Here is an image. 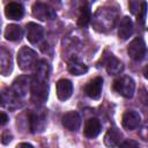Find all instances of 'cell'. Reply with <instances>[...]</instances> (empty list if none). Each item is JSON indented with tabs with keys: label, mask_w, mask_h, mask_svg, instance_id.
Masks as SVG:
<instances>
[{
	"label": "cell",
	"mask_w": 148,
	"mask_h": 148,
	"mask_svg": "<svg viewBox=\"0 0 148 148\" xmlns=\"http://www.w3.org/2000/svg\"><path fill=\"white\" fill-rule=\"evenodd\" d=\"M140 123H141V116L139 112H136L134 110H127L123 114L121 125L127 131H133V130L138 128Z\"/></svg>",
	"instance_id": "ba28073f"
},
{
	"label": "cell",
	"mask_w": 148,
	"mask_h": 148,
	"mask_svg": "<svg viewBox=\"0 0 148 148\" xmlns=\"http://www.w3.org/2000/svg\"><path fill=\"white\" fill-rule=\"evenodd\" d=\"M143 130H145V131H146V132H147V134H146V135H143V136H145V138H147V139H148V125H147V126H146V127H145V128H143Z\"/></svg>",
	"instance_id": "f1b7e54d"
},
{
	"label": "cell",
	"mask_w": 148,
	"mask_h": 148,
	"mask_svg": "<svg viewBox=\"0 0 148 148\" xmlns=\"http://www.w3.org/2000/svg\"><path fill=\"white\" fill-rule=\"evenodd\" d=\"M17 64L22 71L31 69L37 64V53L28 46H22L17 52Z\"/></svg>",
	"instance_id": "3957f363"
},
{
	"label": "cell",
	"mask_w": 148,
	"mask_h": 148,
	"mask_svg": "<svg viewBox=\"0 0 148 148\" xmlns=\"http://www.w3.org/2000/svg\"><path fill=\"white\" fill-rule=\"evenodd\" d=\"M127 52H128V56L133 60L141 61L147 57L148 49H147V45H146L145 40L141 37H136L127 46Z\"/></svg>",
	"instance_id": "277c9868"
},
{
	"label": "cell",
	"mask_w": 148,
	"mask_h": 148,
	"mask_svg": "<svg viewBox=\"0 0 148 148\" xmlns=\"http://www.w3.org/2000/svg\"><path fill=\"white\" fill-rule=\"evenodd\" d=\"M73 83L67 79H61L57 82V96L60 101H66L72 96Z\"/></svg>",
	"instance_id": "4fadbf2b"
},
{
	"label": "cell",
	"mask_w": 148,
	"mask_h": 148,
	"mask_svg": "<svg viewBox=\"0 0 148 148\" xmlns=\"http://www.w3.org/2000/svg\"><path fill=\"white\" fill-rule=\"evenodd\" d=\"M12 68H13V62H12L10 53L5 47H1V53H0V72H1V74L8 75L12 72Z\"/></svg>",
	"instance_id": "ac0fdd59"
},
{
	"label": "cell",
	"mask_w": 148,
	"mask_h": 148,
	"mask_svg": "<svg viewBox=\"0 0 148 148\" xmlns=\"http://www.w3.org/2000/svg\"><path fill=\"white\" fill-rule=\"evenodd\" d=\"M68 72L73 75H83L88 72V66L77 59H72L68 62Z\"/></svg>",
	"instance_id": "ffe728a7"
},
{
	"label": "cell",
	"mask_w": 148,
	"mask_h": 148,
	"mask_svg": "<svg viewBox=\"0 0 148 148\" xmlns=\"http://www.w3.org/2000/svg\"><path fill=\"white\" fill-rule=\"evenodd\" d=\"M46 126V110L37 109L29 113V128L32 133H40Z\"/></svg>",
	"instance_id": "5b68a950"
},
{
	"label": "cell",
	"mask_w": 148,
	"mask_h": 148,
	"mask_svg": "<svg viewBox=\"0 0 148 148\" xmlns=\"http://www.w3.org/2000/svg\"><path fill=\"white\" fill-rule=\"evenodd\" d=\"M104 64H105L106 72H108L110 75L119 74V73L124 69V65H123V62H121L119 59H117L112 53L109 54V56L104 59Z\"/></svg>",
	"instance_id": "e0dca14e"
},
{
	"label": "cell",
	"mask_w": 148,
	"mask_h": 148,
	"mask_svg": "<svg viewBox=\"0 0 148 148\" xmlns=\"http://www.w3.org/2000/svg\"><path fill=\"white\" fill-rule=\"evenodd\" d=\"M130 9L131 12L134 14V15H138V13L140 12L141 9V6H142V1L139 2V1H130Z\"/></svg>",
	"instance_id": "cb8c5ba5"
},
{
	"label": "cell",
	"mask_w": 148,
	"mask_h": 148,
	"mask_svg": "<svg viewBox=\"0 0 148 148\" xmlns=\"http://www.w3.org/2000/svg\"><path fill=\"white\" fill-rule=\"evenodd\" d=\"M102 88H103V79L101 76H96L86 84L84 92L91 99H98L101 97Z\"/></svg>",
	"instance_id": "9c48e42d"
},
{
	"label": "cell",
	"mask_w": 148,
	"mask_h": 148,
	"mask_svg": "<svg viewBox=\"0 0 148 148\" xmlns=\"http://www.w3.org/2000/svg\"><path fill=\"white\" fill-rule=\"evenodd\" d=\"M7 121H8V116L2 111V112H1V126H3Z\"/></svg>",
	"instance_id": "484cf974"
},
{
	"label": "cell",
	"mask_w": 148,
	"mask_h": 148,
	"mask_svg": "<svg viewBox=\"0 0 148 148\" xmlns=\"http://www.w3.org/2000/svg\"><path fill=\"white\" fill-rule=\"evenodd\" d=\"M5 15L9 20L18 21L24 15V8L20 2H9L5 8Z\"/></svg>",
	"instance_id": "9a60e30c"
},
{
	"label": "cell",
	"mask_w": 148,
	"mask_h": 148,
	"mask_svg": "<svg viewBox=\"0 0 148 148\" xmlns=\"http://www.w3.org/2000/svg\"><path fill=\"white\" fill-rule=\"evenodd\" d=\"M32 15L40 21L54 20L57 17L56 10L44 2H36L32 6Z\"/></svg>",
	"instance_id": "52a82bcc"
},
{
	"label": "cell",
	"mask_w": 148,
	"mask_h": 148,
	"mask_svg": "<svg viewBox=\"0 0 148 148\" xmlns=\"http://www.w3.org/2000/svg\"><path fill=\"white\" fill-rule=\"evenodd\" d=\"M91 20V10L89 5H83L80 8V13H79V17H77V25L81 28H86L89 22Z\"/></svg>",
	"instance_id": "44dd1931"
},
{
	"label": "cell",
	"mask_w": 148,
	"mask_h": 148,
	"mask_svg": "<svg viewBox=\"0 0 148 148\" xmlns=\"http://www.w3.org/2000/svg\"><path fill=\"white\" fill-rule=\"evenodd\" d=\"M62 125L68 131H77L81 126V117L76 111H69L62 116Z\"/></svg>",
	"instance_id": "30bf717a"
},
{
	"label": "cell",
	"mask_w": 148,
	"mask_h": 148,
	"mask_svg": "<svg viewBox=\"0 0 148 148\" xmlns=\"http://www.w3.org/2000/svg\"><path fill=\"white\" fill-rule=\"evenodd\" d=\"M146 13H147V2L142 1L141 9H140V12H139L138 15H136V20H138V23H139V24H143V23H145V20H146Z\"/></svg>",
	"instance_id": "7402d4cb"
},
{
	"label": "cell",
	"mask_w": 148,
	"mask_h": 148,
	"mask_svg": "<svg viewBox=\"0 0 148 148\" xmlns=\"http://www.w3.org/2000/svg\"><path fill=\"white\" fill-rule=\"evenodd\" d=\"M123 134L117 127H110L104 135V143L109 148H114L120 145Z\"/></svg>",
	"instance_id": "5bb4252c"
},
{
	"label": "cell",
	"mask_w": 148,
	"mask_h": 148,
	"mask_svg": "<svg viewBox=\"0 0 148 148\" xmlns=\"http://www.w3.org/2000/svg\"><path fill=\"white\" fill-rule=\"evenodd\" d=\"M133 34V22L128 16H124L118 27V36L120 39L126 40L128 39Z\"/></svg>",
	"instance_id": "2e32d148"
},
{
	"label": "cell",
	"mask_w": 148,
	"mask_h": 148,
	"mask_svg": "<svg viewBox=\"0 0 148 148\" xmlns=\"http://www.w3.org/2000/svg\"><path fill=\"white\" fill-rule=\"evenodd\" d=\"M142 73H143V76H145V79H147V80H148V65H147V66L143 68Z\"/></svg>",
	"instance_id": "83f0119b"
},
{
	"label": "cell",
	"mask_w": 148,
	"mask_h": 148,
	"mask_svg": "<svg viewBox=\"0 0 148 148\" xmlns=\"http://www.w3.org/2000/svg\"><path fill=\"white\" fill-rule=\"evenodd\" d=\"M118 148H140V146H139V143H138L136 141H134V140H126V141L121 142V143L118 146Z\"/></svg>",
	"instance_id": "603a6c76"
},
{
	"label": "cell",
	"mask_w": 148,
	"mask_h": 148,
	"mask_svg": "<svg viewBox=\"0 0 148 148\" xmlns=\"http://www.w3.org/2000/svg\"><path fill=\"white\" fill-rule=\"evenodd\" d=\"M113 90L117 91L119 95L126 97V98H132L134 95V90H135V83L134 80L131 76L124 75L120 76L118 79H116L113 81Z\"/></svg>",
	"instance_id": "7a4b0ae2"
},
{
	"label": "cell",
	"mask_w": 148,
	"mask_h": 148,
	"mask_svg": "<svg viewBox=\"0 0 148 148\" xmlns=\"http://www.w3.org/2000/svg\"><path fill=\"white\" fill-rule=\"evenodd\" d=\"M5 37L7 40L17 42L23 37V29L17 24H8L5 29Z\"/></svg>",
	"instance_id": "d6986e66"
},
{
	"label": "cell",
	"mask_w": 148,
	"mask_h": 148,
	"mask_svg": "<svg viewBox=\"0 0 148 148\" xmlns=\"http://www.w3.org/2000/svg\"><path fill=\"white\" fill-rule=\"evenodd\" d=\"M50 66L45 60H38L35 66V74L31 79V99L35 103H44L49 95Z\"/></svg>",
	"instance_id": "6da1fadb"
},
{
	"label": "cell",
	"mask_w": 148,
	"mask_h": 148,
	"mask_svg": "<svg viewBox=\"0 0 148 148\" xmlns=\"http://www.w3.org/2000/svg\"><path fill=\"white\" fill-rule=\"evenodd\" d=\"M102 130V124L97 118H89L86 120L83 133L88 139H94L96 138Z\"/></svg>",
	"instance_id": "7c38bea8"
},
{
	"label": "cell",
	"mask_w": 148,
	"mask_h": 148,
	"mask_svg": "<svg viewBox=\"0 0 148 148\" xmlns=\"http://www.w3.org/2000/svg\"><path fill=\"white\" fill-rule=\"evenodd\" d=\"M25 32H27V39H28L31 44H37V43H39V40L43 38V35H44L43 27H40L39 24L34 23V22H29V23L27 24Z\"/></svg>",
	"instance_id": "8fae6325"
},
{
	"label": "cell",
	"mask_w": 148,
	"mask_h": 148,
	"mask_svg": "<svg viewBox=\"0 0 148 148\" xmlns=\"http://www.w3.org/2000/svg\"><path fill=\"white\" fill-rule=\"evenodd\" d=\"M16 148H34L30 143H27V142H22V143H20V145H17V147Z\"/></svg>",
	"instance_id": "4316f807"
},
{
	"label": "cell",
	"mask_w": 148,
	"mask_h": 148,
	"mask_svg": "<svg viewBox=\"0 0 148 148\" xmlns=\"http://www.w3.org/2000/svg\"><path fill=\"white\" fill-rule=\"evenodd\" d=\"M30 87H31L30 77L25 76V75H22V76H18L14 80V82L10 87V90L14 94V96L20 99V98L24 97L28 94V90H29Z\"/></svg>",
	"instance_id": "8992f818"
},
{
	"label": "cell",
	"mask_w": 148,
	"mask_h": 148,
	"mask_svg": "<svg viewBox=\"0 0 148 148\" xmlns=\"http://www.w3.org/2000/svg\"><path fill=\"white\" fill-rule=\"evenodd\" d=\"M10 140H12V134L9 133V131L2 132V134H1V142H2V145H7Z\"/></svg>",
	"instance_id": "d4e9b609"
}]
</instances>
